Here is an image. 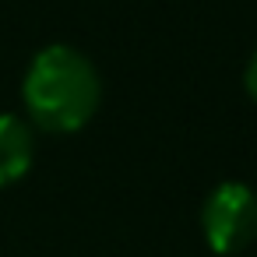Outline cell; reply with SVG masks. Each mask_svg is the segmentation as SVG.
I'll return each instance as SVG.
<instances>
[{"label": "cell", "mask_w": 257, "mask_h": 257, "mask_svg": "<svg viewBox=\"0 0 257 257\" xmlns=\"http://www.w3.org/2000/svg\"><path fill=\"white\" fill-rule=\"evenodd\" d=\"M201 229L215 253L232 257L257 236V194L246 183L225 180L218 183L201 208Z\"/></svg>", "instance_id": "obj_2"}, {"label": "cell", "mask_w": 257, "mask_h": 257, "mask_svg": "<svg viewBox=\"0 0 257 257\" xmlns=\"http://www.w3.org/2000/svg\"><path fill=\"white\" fill-rule=\"evenodd\" d=\"M99 74L74 46H46L36 53L25 74V109L50 134H71L85 127L99 109Z\"/></svg>", "instance_id": "obj_1"}, {"label": "cell", "mask_w": 257, "mask_h": 257, "mask_svg": "<svg viewBox=\"0 0 257 257\" xmlns=\"http://www.w3.org/2000/svg\"><path fill=\"white\" fill-rule=\"evenodd\" d=\"M246 92H250L253 102H257V50H253V57H250V64H246Z\"/></svg>", "instance_id": "obj_4"}, {"label": "cell", "mask_w": 257, "mask_h": 257, "mask_svg": "<svg viewBox=\"0 0 257 257\" xmlns=\"http://www.w3.org/2000/svg\"><path fill=\"white\" fill-rule=\"evenodd\" d=\"M36 159V141L32 127L11 113L0 116V187H11L32 169Z\"/></svg>", "instance_id": "obj_3"}]
</instances>
